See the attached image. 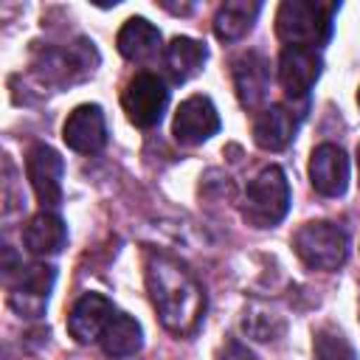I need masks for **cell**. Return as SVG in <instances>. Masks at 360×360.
I'll list each match as a JSON object with an SVG mask.
<instances>
[{"label":"cell","instance_id":"8fae6325","mask_svg":"<svg viewBox=\"0 0 360 360\" xmlns=\"http://www.w3.org/2000/svg\"><path fill=\"white\" fill-rule=\"evenodd\" d=\"M309 183L323 197H340L349 186V158L335 143H321L309 158Z\"/></svg>","mask_w":360,"mask_h":360},{"label":"cell","instance_id":"4fadbf2b","mask_svg":"<svg viewBox=\"0 0 360 360\" xmlns=\"http://www.w3.org/2000/svg\"><path fill=\"white\" fill-rule=\"evenodd\" d=\"M62 138L73 152L82 155H93L107 143V121L98 104H79L65 127H62Z\"/></svg>","mask_w":360,"mask_h":360},{"label":"cell","instance_id":"ffe728a7","mask_svg":"<svg viewBox=\"0 0 360 360\" xmlns=\"http://www.w3.org/2000/svg\"><path fill=\"white\" fill-rule=\"evenodd\" d=\"M98 343L107 357H129V354L141 352V346H143L141 323L127 312H115L112 321L107 323V329L101 332Z\"/></svg>","mask_w":360,"mask_h":360},{"label":"cell","instance_id":"d6986e66","mask_svg":"<svg viewBox=\"0 0 360 360\" xmlns=\"http://www.w3.org/2000/svg\"><path fill=\"white\" fill-rule=\"evenodd\" d=\"M262 11V3L256 0H228L217 8V17H214V34L222 39V42H233V39H242L256 17Z\"/></svg>","mask_w":360,"mask_h":360},{"label":"cell","instance_id":"52a82bcc","mask_svg":"<svg viewBox=\"0 0 360 360\" xmlns=\"http://www.w3.org/2000/svg\"><path fill=\"white\" fill-rule=\"evenodd\" d=\"M62 172H65V163L56 149H51L48 143H34L28 149L25 174L42 208H56L62 202Z\"/></svg>","mask_w":360,"mask_h":360},{"label":"cell","instance_id":"277c9868","mask_svg":"<svg viewBox=\"0 0 360 360\" xmlns=\"http://www.w3.org/2000/svg\"><path fill=\"white\" fill-rule=\"evenodd\" d=\"M292 248L309 270H338L349 256V236L335 222H307L295 231Z\"/></svg>","mask_w":360,"mask_h":360},{"label":"cell","instance_id":"e0dca14e","mask_svg":"<svg viewBox=\"0 0 360 360\" xmlns=\"http://www.w3.org/2000/svg\"><path fill=\"white\" fill-rule=\"evenodd\" d=\"M115 45L124 59L141 62V59H149L160 48V31L146 17H129L118 31Z\"/></svg>","mask_w":360,"mask_h":360},{"label":"cell","instance_id":"30bf717a","mask_svg":"<svg viewBox=\"0 0 360 360\" xmlns=\"http://www.w3.org/2000/svg\"><path fill=\"white\" fill-rule=\"evenodd\" d=\"M321 68H323V59H321L318 51L287 45L278 56V82H281L284 93L295 101V98H304L312 90V84L321 76Z\"/></svg>","mask_w":360,"mask_h":360},{"label":"cell","instance_id":"d4e9b609","mask_svg":"<svg viewBox=\"0 0 360 360\" xmlns=\"http://www.w3.org/2000/svg\"><path fill=\"white\" fill-rule=\"evenodd\" d=\"M357 104H360V90H357Z\"/></svg>","mask_w":360,"mask_h":360},{"label":"cell","instance_id":"9c48e42d","mask_svg":"<svg viewBox=\"0 0 360 360\" xmlns=\"http://www.w3.org/2000/svg\"><path fill=\"white\" fill-rule=\"evenodd\" d=\"M53 267L48 264H25L20 267V281L8 292V304L14 312L25 318H39L48 307V292L53 287Z\"/></svg>","mask_w":360,"mask_h":360},{"label":"cell","instance_id":"ac0fdd59","mask_svg":"<svg viewBox=\"0 0 360 360\" xmlns=\"http://www.w3.org/2000/svg\"><path fill=\"white\" fill-rule=\"evenodd\" d=\"M205 59H208L205 45L191 37H174L163 51V65H166V73L172 76V82H188L191 76L200 73Z\"/></svg>","mask_w":360,"mask_h":360},{"label":"cell","instance_id":"2e32d148","mask_svg":"<svg viewBox=\"0 0 360 360\" xmlns=\"http://www.w3.org/2000/svg\"><path fill=\"white\" fill-rule=\"evenodd\" d=\"M65 242H68V228L51 211H42V214L31 217L28 225L22 228V245L34 256H53L65 248Z\"/></svg>","mask_w":360,"mask_h":360},{"label":"cell","instance_id":"44dd1931","mask_svg":"<svg viewBox=\"0 0 360 360\" xmlns=\"http://www.w3.org/2000/svg\"><path fill=\"white\" fill-rule=\"evenodd\" d=\"M242 329L253 338V340H276L281 332H284V318L264 307V304H250L245 309V318H242Z\"/></svg>","mask_w":360,"mask_h":360},{"label":"cell","instance_id":"7c38bea8","mask_svg":"<svg viewBox=\"0 0 360 360\" xmlns=\"http://www.w3.org/2000/svg\"><path fill=\"white\" fill-rule=\"evenodd\" d=\"M115 312L118 309L112 307V301L107 295H101V292H84L73 304V309L68 315V332H70V338L76 343H93V340L101 338V332L107 329V323L112 321Z\"/></svg>","mask_w":360,"mask_h":360},{"label":"cell","instance_id":"cb8c5ba5","mask_svg":"<svg viewBox=\"0 0 360 360\" xmlns=\"http://www.w3.org/2000/svg\"><path fill=\"white\" fill-rule=\"evenodd\" d=\"M357 169H360V149H357Z\"/></svg>","mask_w":360,"mask_h":360},{"label":"cell","instance_id":"7402d4cb","mask_svg":"<svg viewBox=\"0 0 360 360\" xmlns=\"http://www.w3.org/2000/svg\"><path fill=\"white\" fill-rule=\"evenodd\" d=\"M312 349H315V360H357L354 346L349 343V338L340 329H332V326H321L315 332Z\"/></svg>","mask_w":360,"mask_h":360},{"label":"cell","instance_id":"5b68a950","mask_svg":"<svg viewBox=\"0 0 360 360\" xmlns=\"http://www.w3.org/2000/svg\"><path fill=\"white\" fill-rule=\"evenodd\" d=\"M98 65V53L93 48V42L87 39H76V45L70 48H45L37 59H34V70L39 73L42 82H53V84H70L79 82L84 76H90Z\"/></svg>","mask_w":360,"mask_h":360},{"label":"cell","instance_id":"5bb4252c","mask_svg":"<svg viewBox=\"0 0 360 360\" xmlns=\"http://www.w3.org/2000/svg\"><path fill=\"white\" fill-rule=\"evenodd\" d=\"M233 87L245 110H259L270 93V62L259 51H248L233 62Z\"/></svg>","mask_w":360,"mask_h":360},{"label":"cell","instance_id":"7a4b0ae2","mask_svg":"<svg viewBox=\"0 0 360 360\" xmlns=\"http://www.w3.org/2000/svg\"><path fill=\"white\" fill-rule=\"evenodd\" d=\"M340 3L321 0H284L276 11V34L290 48H321L332 37Z\"/></svg>","mask_w":360,"mask_h":360},{"label":"cell","instance_id":"603a6c76","mask_svg":"<svg viewBox=\"0 0 360 360\" xmlns=\"http://www.w3.org/2000/svg\"><path fill=\"white\" fill-rule=\"evenodd\" d=\"M219 360H259L245 343H239V340H228L225 346H222V352H219Z\"/></svg>","mask_w":360,"mask_h":360},{"label":"cell","instance_id":"8992f818","mask_svg":"<svg viewBox=\"0 0 360 360\" xmlns=\"http://www.w3.org/2000/svg\"><path fill=\"white\" fill-rule=\"evenodd\" d=\"M121 104H124L127 118L135 127L149 129L163 118V110L169 104V90L160 76L141 70L127 82V87L121 93Z\"/></svg>","mask_w":360,"mask_h":360},{"label":"cell","instance_id":"6da1fadb","mask_svg":"<svg viewBox=\"0 0 360 360\" xmlns=\"http://www.w3.org/2000/svg\"><path fill=\"white\" fill-rule=\"evenodd\" d=\"M146 287L160 323L174 335H194L205 315L202 284L172 256H146Z\"/></svg>","mask_w":360,"mask_h":360},{"label":"cell","instance_id":"ba28073f","mask_svg":"<svg viewBox=\"0 0 360 360\" xmlns=\"http://www.w3.org/2000/svg\"><path fill=\"white\" fill-rule=\"evenodd\" d=\"M217 132H219V112L208 96H191L177 107L172 124V135L177 143L197 146Z\"/></svg>","mask_w":360,"mask_h":360},{"label":"cell","instance_id":"9a60e30c","mask_svg":"<svg viewBox=\"0 0 360 360\" xmlns=\"http://www.w3.org/2000/svg\"><path fill=\"white\" fill-rule=\"evenodd\" d=\"M295 129H298V118L284 104H270L253 121V141L267 152H281L292 143Z\"/></svg>","mask_w":360,"mask_h":360},{"label":"cell","instance_id":"3957f363","mask_svg":"<svg viewBox=\"0 0 360 360\" xmlns=\"http://www.w3.org/2000/svg\"><path fill=\"white\" fill-rule=\"evenodd\" d=\"M290 208V183L287 174L278 166H267L262 169L245 191V202H242V217L253 225V228H273L287 217Z\"/></svg>","mask_w":360,"mask_h":360}]
</instances>
